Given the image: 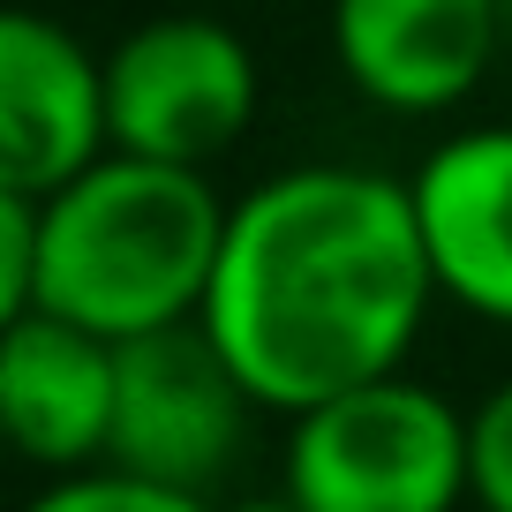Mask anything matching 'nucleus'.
<instances>
[{
    "mask_svg": "<svg viewBox=\"0 0 512 512\" xmlns=\"http://www.w3.org/2000/svg\"><path fill=\"white\" fill-rule=\"evenodd\" d=\"M475 512H482V505H475Z\"/></svg>",
    "mask_w": 512,
    "mask_h": 512,
    "instance_id": "obj_15",
    "label": "nucleus"
},
{
    "mask_svg": "<svg viewBox=\"0 0 512 512\" xmlns=\"http://www.w3.org/2000/svg\"><path fill=\"white\" fill-rule=\"evenodd\" d=\"M437 272L415 189L369 166H287L226 204L204 332L226 347L264 415L354 392L415 354Z\"/></svg>",
    "mask_w": 512,
    "mask_h": 512,
    "instance_id": "obj_1",
    "label": "nucleus"
},
{
    "mask_svg": "<svg viewBox=\"0 0 512 512\" xmlns=\"http://www.w3.org/2000/svg\"><path fill=\"white\" fill-rule=\"evenodd\" d=\"M437 294L482 324H512V121L460 128L407 174Z\"/></svg>",
    "mask_w": 512,
    "mask_h": 512,
    "instance_id": "obj_9",
    "label": "nucleus"
},
{
    "mask_svg": "<svg viewBox=\"0 0 512 512\" xmlns=\"http://www.w3.org/2000/svg\"><path fill=\"white\" fill-rule=\"evenodd\" d=\"M121 339H98L53 309H23L0 332V422L8 445L46 475L98 467L113 445Z\"/></svg>",
    "mask_w": 512,
    "mask_h": 512,
    "instance_id": "obj_8",
    "label": "nucleus"
},
{
    "mask_svg": "<svg viewBox=\"0 0 512 512\" xmlns=\"http://www.w3.org/2000/svg\"><path fill=\"white\" fill-rule=\"evenodd\" d=\"M226 241V196L204 166L106 151L76 181L38 196V287L31 309L98 339H144L204 317Z\"/></svg>",
    "mask_w": 512,
    "mask_h": 512,
    "instance_id": "obj_2",
    "label": "nucleus"
},
{
    "mask_svg": "<svg viewBox=\"0 0 512 512\" xmlns=\"http://www.w3.org/2000/svg\"><path fill=\"white\" fill-rule=\"evenodd\" d=\"M505 38V0H332V61L384 113H452Z\"/></svg>",
    "mask_w": 512,
    "mask_h": 512,
    "instance_id": "obj_7",
    "label": "nucleus"
},
{
    "mask_svg": "<svg viewBox=\"0 0 512 512\" xmlns=\"http://www.w3.org/2000/svg\"><path fill=\"white\" fill-rule=\"evenodd\" d=\"M23 512H219V505L196 490H174V482H151V475H128V467L98 460V467H76V475H53Z\"/></svg>",
    "mask_w": 512,
    "mask_h": 512,
    "instance_id": "obj_10",
    "label": "nucleus"
},
{
    "mask_svg": "<svg viewBox=\"0 0 512 512\" xmlns=\"http://www.w3.org/2000/svg\"><path fill=\"white\" fill-rule=\"evenodd\" d=\"M113 151L211 166L256 121V53L219 16H151L106 53Z\"/></svg>",
    "mask_w": 512,
    "mask_h": 512,
    "instance_id": "obj_4",
    "label": "nucleus"
},
{
    "mask_svg": "<svg viewBox=\"0 0 512 512\" xmlns=\"http://www.w3.org/2000/svg\"><path fill=\"white\" fill-rule=\"evenodd\" d=\"M38 287V196L0 189V317H23Z\"/></svg>",
    "mask_w": 512,
    "mask_h": 512,
    "instance_id": "obj_12",
    "label": "nucleus"
},
{
    "mask_svg": "<svg viewBox=\"0 0 512 512\" xmlns=\"http://www.w3.org/2000/svg\"><path fill=\"white\" fill-rule=\"evenodd\" d=\"M219 512H302V505L279 490V497H241V505H219Z\"/></svg>",
    "mask_w": 512,
    "mask_h": 512,
    "instance_id": "obj_13",
    "label": "nucleus"
},
{
    "mask_svg": "<svg viewBox=\"0 0 512 512\" xmlns=\"http://www.w3.org/2000/svg\"><path fill=\"white\" fill-rule=\"evenodd\" d=\"M467 482L482 512H512V377L467 407Z\"/></svg>",
    "mask_w": 512,
    "mask_h": 512,
    "instance_id": "obj_11",
    "label": "nucleus"
},
{
    "mask_svg": "<svg viewBox=\"0 0 512 512\" xmlns=\"http://www.w3.org/2000/svg\"><path fill=\"white\" fill-rule=\"evenodd\" d=\"M249 415H256V392L226 362V347L204 332V317L166 324V332L121 339V392H113L106 460L128 467V475L211 497L249 445Z\"/></svg>",
    "mask_w": 512,
    "mask_h": 512,
    "instance_id": "obj_5",
    "label": "nucleus"
},
{
    "mask_svg": "<svg viewBox=\"0 0 512 512\" xmlns=\"http://www.w3.org/2000/svg\"><path fill=\"white\" fill-rule=\"evenodd\" d=\"M505 31H512V0H505Z\"/></svg>",
    "mask_w": 512,
    "mask_h": 512,
    "instance_id": "obj_14",
    "label": "nucleus"
},
{
    "mask_svg": "<svg viewBox=\"0 0 512 512\" xmlns=\"http://www.w3.org/2000/svg\"><path fill=\"white\" fill-rule=\"evenodd\" d=\"M279 490L302 512H460L475 505L467 415L400 369L369 377L287 415Z\"/></svg>",
    "mask_w": 512,
    "mask_h": 512,
    "instance_id": "obj_3",
    "label": "nucleus"
},
{
    "mask_svg": "<svg viewBox=\"0 0 512 512\" xmlns=\"http://www.w3.org/2000/svg\"><path fill=\"white\" fill-rule=\"evenodd\" d=\"M113 151L106 61L38 8L0 16V189H61Z\"/></svg>",
    "mask_w": 512,
    "mask_h": 512,
    "instance_id": "obj_6",
    "label": "nucleus"
}]
</instances>
